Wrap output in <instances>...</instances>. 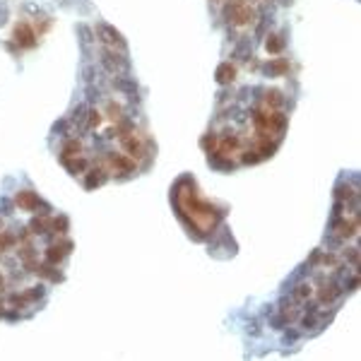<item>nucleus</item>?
I'll return each instance as SVG.
<instances>
[{"label":"nucleus","instance_id":"f257e3e1","mask_svg":"<svg viewBox=\"0 0 361 361\" xmlns=\"http://www.w3.org/2000/svg\"><path fill=\"white\" fill-rule=\"evenodd\" d=\"M176 202L179 209L183 212V217L190 222V226H195L197 231H209L214 224H217V209L212 207L209 202L200 200L195 193V185L190 183H180L179 190H176Z\"/></svg>","mask_w":361,"mask_h":361},{"label":"nucleus","instance_id":"f03ea898","mask_svg":"<svg viewBox=\"0 0 361 361\" xmlns=\"http://www.w3.org/2000/svg\"><path fill=\"white\" fill-rule=\"evenodd\" d=\"M121 145H123V150L128 152V157H133L135 162L138 159H142L145 157V142H142V138H140L135 130H128V128H123L121 130Z\"/></svg>","mask_w":361,"mask_h":361},{"label":"nucleus","instance_id":"7ed1b4c3","mask_svg":"<svg viewBox=\"0 0 361 361\" xmlns=\"http://www.w3.org/2000/svg\"><path fill=\"white\" fill-rule=\"evenodd\" d=\"M104 167L109 169V174H130L135 169V159L128 154H106Z\"/></svg>","mask_w":361,"mask_h":361},{"label":"nucleus","instance_id":"20e7f679","mask_svg":"<svg viewBox=\"0 0 361 361\" xmlns=\"http://www.w3.org/2000/svg\"><path fill=\"white\" fill-rule=\"evenodd\" d=\"M14 43L19 46V48H31L34 43H36V34H34V29L29 27L27 22H19L17 27H14Z\"/></svg>","mask_w":361,"mask_h":361},{"label":"nucleus","instance_id":"39448f33","mask_svg":"<svg viewBox=\"0 0 361 361\" xmlns=\"http://www.w3.org/2000/svg\"><path fill=\"white\" fill-rule=\"evenodd\" d=\"M226 14H229V19H231L234 24H246V22H250V17H253V12H250V7L246 2H234V5L226 10Z\"/></svg>","mask_w":361,"mask_h":361},{"label":"nucleus","instance_id":"423d86ee","mask_svg":"<svg viewBox=\"0 0 361 361\" xmlns=\"http://www.w3.org/2000/svg\"><path fill=\"white\" fill-rule=\"evenodd\" d=\"M14 202H17V207H22V209H36L39 207V200H36V195L31 193V190H22V193H17Z\"/></svg>","mask_w":361,"mask_h":361},{"label":"nucleus","instance_id":"0eeeda50","mask_svg":"<svg viewBox=\"0 0 361 361\" xmlns=\"http://www.w3.org/2000/svg\"><path fill=\"white\" fill-rule=\"evenodd\" d=\"M68 250H70V243H63V246H48V248H46V260H48L51 265L60 263V260L68 255Z\"/></svg>","mask_w":361,"mask_h":361},{"label":"nucleus","instance_id":"6e6552de","mask_svg":"<svg viewBox=\"0 0 361 361\" xmlns=\"http://www.w3.org/2000/svg\"><path fill=\"white\" fill-rule=\"evenodd\" d=\"M80 154H82V145H80V140H68L65 147H63V162L68 164V162H72V159H80Z\"/></svg>","mask_w":361,"mask_h":361},{"label":"nucleus","instance_id":"1a4fd4ad","mask_svg":"<svg viewBox=\"0 0 361 361\" xmlns=\"http://www.w3.org/2000/svg\"><path fill=\"white\" fill-rule=\"evenodd\" d=\"M238 152V140L236 138H224L222 142H219V152L222 157H231V154Z\"/></svg>","mask_w":361,"mask_h":361},{"label":"nucleus","instance_id":"9d476101","mask_svg":"<svg viewBox=\"0 0 361 361\" xmlns=\"http://www.w3.org/2000/svg\"><path fill=\"white\" fill-rule=\"evenodd\" d=\"M234 77H236V70L231 68V63H224V65H219V70H217V80L222 84H229L234 82Z\"/></svg>","mask_w":361,"mask_h":361},{"label":"nucleus","instance_id":"9b49d317","mask_svg":"<svg viewBox=\"0 0 361 361\" xmlns=\"http://www.w3.org/2000/svg\"><path fill=\"white\" fill-rule=\"evenodd\" d=\"M337 294L340 292H337V287H335L333 282H323V284H320V301H323V304H330Z\"/></svg>","mask_w":361,"mask_h":361},{"label":"nucleus","instance_id":"f8f14e48","mask_svg":"<svg viewBox=\"0 0 361 361\" xmlns=\"http://www.w3.org/2000/svg\"><path fill=\"white\" fill-rule=\"evenodd\" d=\"M357 229H359L357 219H354V222H340V224H337V236L349 238V236H354V234H357Z\"/></svg>","mask_w":361,"mask_h":361},{"label":"nucleus","instance_id":"ddd939ff","mask_svg":"<svg viewBox=\"0 0 361 361\" xmlns=\"http://www.w3.org/2000/svg\"><path fill=\"white\" fill-rule=\"evenodd\" d=\"M104 174H106L104 169H92V171H89V176H87V180H84V183H87V188L101 185V183H104V179H106Z\"/></svg>","mask_w":361,"mask_h":361},{"label":"nucleus","instance_id":"4468645a","mask_svg":"<svg viewBox=\"0 0 361 361\" xmlns=\"http://www.w3.org/2000/svg\"><path fill=\"white\" fill-rule=\"evenodd\" d=\"M311 296H313V289H311V284H299V287L294 289V299H296L299 304H306Z\"/></svg>","mask_w":361,"mask_h":361},{"label":"nucleus","instance_id":"2eb2a0df","mask_svg":"<svg viewBox=\"0 0 361 361\" xmlns=\"http://www.w3.org/2000/svg\"><path fill=\"white\" fill-rule=\"evenodd\" d=\"M99 34L104 36V41L111 43V46H123V41H121V34H116V31H111L109 27H99Z\"/></svg>","mask_w":361,"mask_h":361},{"label":"nucleus","instance_id":"dca6fc26","mask_svg":"<svg viewBox=\"0 0 361 361\" xmlns=\"http://www.w3.org/2000/svg\"><path fill=\"white\" fill-rule=\"evenodd\" d=\"M282 94L279 92H267V99H265V106H270V109H279L282 106Z\"/></svg>","mask_w":361,"mask_h":361},{"label":"nucleus","instance_id":"f3484780","mask_svg":"<svg viewBox=\"0 0 361 361\" xmlns=\"http://www.w3.org/2000/svg\"><path fill=\"white\" fill-rule=\"evenodd\" d=\"M12 243H14L12 234H7V231H2V234H0V253H2V250H7Z\"/></svg>","mask_w":361,"mask_h":361},{"label":"nucleus","instance_id":"a211bd4d","mask_svg":"<svg viewBox=\"0 0 361 361\" xmlns=\"http://www.w3.org/2000/svg\"><path fill=\"white\" fill-rule=\"evenodd\" d=\"M267 51H272V53L282 51V41H279V36H270V41H267Z\"/></svg>","mask_w":361,"mask_h":361},{"label":"nucleus","instance_id":"6ab92c4d","mask_svg":"<svg viewBox=\"0 0 361 361\" xmlns=\"http://www.w3.org/2000/svg\"><path fill=\"white\" fill-rule=\"evenodd\" d=\"M296 316H299V311H296V306H287V308H284V318L287 320H296Z\"/></svg>","mask_w":361,"mask_h":361},{"label":"nucleus","instance_id":"aec40b11","mask_svg":"<svg viewBox=\"0 0 361 361\" xmlns=\"http://www.w3.org/2000/svg\"><path fill=\"white\" fill-rule=\"evenodd\" d=\"M46 226H48V222H46V219H34V222H31V229H34L36 234H39V231H43Z\"/></svg>","mask_w":361,"mask_h":361},{"label":"nucleus","instance_id":"412c9836","mask_svg":"<svg viewBox=\"0 0 361 361\" xmlns=\"http://www.w3.org/2000/svg\"><path fill=\"white\" fill-rule=\"evenodd\" d=\"M101 123V113L99 111H92V118H89V128H97Z\"/></svg>","mask_w":361,"mask_h":361}]
</instances>
